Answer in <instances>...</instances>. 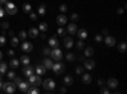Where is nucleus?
<instances>
[{
	"instance_id": "nucleus-1",
	"label": "nucleus",
	"mask_w": 127,
	"mask_h": 94,
	"mask_svg": "<svg viewBox=\"0 0 127 94\" xmlns=\"http://www.w3.org/2000/svg\"><path fill=\"white\" fill-rule=\"evenodd\" d=\"M42 85H43V88H45V90L47 93H52V92H54V89H55V87H56V83H55L54 79L48 78V79L42 81Z\"/></svg>"
},
{
	"instance_id": "nucleus-12",
	"label": "nucleus",
	"mask_w": 127,
	"mask_h": 94,
	"mask_svg": "<svg viewBox=\"0 0 127 94\" xmlns=\"http://www.w3.org/2000/svg\"><path fill=\"white\" fill-rule=\"evenodd\" d=\"M84 67L85 69H88V70H93L94 67H95V62L93 61V60H84Z\"/></svg>"
},
{
	"instance_id": "nucleus-35",
	"label": "nucleus",
	"mask_w": 127,
	"mask_h": 94,
	"mask_svg": "<svg viewBox=\"0 0 127 94\" xmlns=\"http://www.w3.org/2000/svg\"><path fill=\"white\" fill-rule=\"evenodd\" d=\"M60 12H61L62 14H65V13L67 12V5H66V4H61V5H60Z\"/></svg>"
},
{
	"instance_id": "nucleus-31",
	"label": "nucleus",
	"mask_w": 127,
	"mask_h": 94,
	"mask_svg": "<svg viewBox=\"0 0 127 94\" xmlns=\"http://www.w3.org/2000/svg\"><path fill=\"white\" fill-rule=\"evenodd\" d=\"M27 32H26V31H20V32H19V34H18V38H19V41H24L26 38H27Z\"/></svg>"
},
{
	"instance_id": "nucleus-6",
	"label": "nucleus",
	"mask_w": 127,
	"mask_h": 94,
	"mask_svg": "<svg viewBox=\"0 0 127 94\" xmlns=\"http://www.w3.org/2000/svg\"><path fill=\"white\" fill-rule=\"evenodd\" d=\"M51 57L54 59V60H56V61H60L61 59H62V51L59 48V47H56V48H54L51 51Z\"/></svg>"
},
{
	"instance_id": "nucleus-33",
	"label": "nucleus",
	"mask_w": 127,
	"mask_h": 94,
	"mask_svg": "<svg viewBox=\"0 0 127 94\" xmlns=\"http://www.w3.org/2000/svg\"><path fill=\"white\" fill-rule=\"evenodd\" d=\"M10 43H12L13 47H18V45H19V38L13 36V37H12V41H10Z\"/></svg>"
},
{
	"instance_id": "nucleus-23",
	"label": "nucleus",
	"mask_w": 127,
	"mask_h": 94,
	"mask_svg": "<svg viewBox=\"0 0 127 94\" xmlns=\"http://www.w3.org/2000/svg\"><path fill=\"white\" fill-rule=\"evenodd\" d=\"M72 83H74V79H72L71 76L66 75L65 78H64V84H65L66 87H70V85H72Z\"/></svg>"
},
{
	"instance_id": "nucleus-39",
	"label": "nucleus",
	"mask_w": 127,
	"mask_h": 94,
	"mask_svg": "<svg viewBox=\"0 0 127 94\" xmlns=\"http://www.w3.org/2000/svg\"><path fill=\"white\" fill-rule=\"evenodd\" d=\"M70 18H71V20H72V22H76V20H78V19H79V15H78V14H76V13H72V14H71V17H70Z\"/></svg>"
},
{
	"instance_id": "nucleus-21",
	"label": "nucleus",
	"mask_w": 127,
	"mask_h": 94,
	"mask_svg": "<svg viewBox=\"0 0 127 94\" xmlns=\"http://www.w3.org/2000/svg\"><path fill=\"white\" fill-rule=\"evenodd\" d=\"M46 10H47L46 4H41V5L38 6V15H41V17L46 15Z\"/></svg>"
},
{
	"instance_id": "nucleus-14",
	"label": "nucleus",
	"mask_w": 127,
	"mask_h": 94,
	"mask_svg": "<svg viewBox=\"0 0 127 94\" xmlns=\"http://www.w3.org/2000/svg\"><path fill=\"white\" fill-rule=\"evenodd\" d=\"M20 47H22V50L24 52H31L32 50H33V45H32L31 42H23Z\"/></svg>"
},
{
	"instance_id": "nucleus-10",
	"label": "nucleus",
	"mask_w": 127,
	"mask_h": 94,
	"mask_svg": "<svg viewBox=\"0 0 127 94\" xmlns=\"http://www.w3.org/2000/svg\"><path fill=\"white\" fill-rule=\"evenodd\" d=\"M23 72H24V75L28 78V76H31L32 74H34V69L29 64L28 65H24V69H23Z\"/></svg>"
},
{
	"instance_id": "nucleus-47",
	"label": "nucleus",
	"mask_w": 127,
	"mask_h": 94,
	"mask_svg": "<svg viewBox=\"0 0 127 94\" xmlns=\"http://www.w3.org/2000/svg\"><path fill=\"white\" fill-rule=\"evenodd\" d=\"M95 41H97V42H102V41H103V37H102L100 34H97V36H95Z\"/></svg>"
},
{
	"instance_id": "nucleus-24",
	"label": "nucleus",
	"mask_w": 127,
	"mask_h": 94,
	"mask_svg": "<svg viewBox=\"0 0 127 94\" xmlns=\"http://www.w3.org/2000/svg\"><path fill=\"white\" fill-rule=\"evenodd\" d=\"M8 66H10L13 70H14V69H17V67L19 66V60H17V59L10 60V62H9V65H8Z\"/></svg>"
},
{
	"instance_id": "nucleus-22",
	"label": "nucleus",
	"mask_w": 127,
	"mask_h": 94,
	"mask_svg": "<svg viewBox=\"0 0 127 94\" xmlns=\"http://www.w3.org/2000/svg\"><path fill=\"white\" fill-rule=\"evenodd\" d=\"M6 69H8V64L6 62H1L0 64V75H5L6 74Z\"/></svg>"
},
{
	"instance_id": "nucleus-56",
	"label": "nucleus",
	"mask_w": 127,
	"mask_h": 94,
	"mask_svg": "<svg viewBox=\"0 0 127 94\" xmlns=\"http://www.w3.org/2000/svg\"><path fill=\"white\" fill-rule=\"evenodd\" d=\"M9 36H10V37L14 36V32H13V31H10V32H9Z\"/></svg>"
},
{
	"instance_id": "nucleus-29",
	"label": "nucleus",
	"mask_w": 127,
	"mask_h": 94,
	"mask_svg": "<svg viewBox=\"0 0 127 94\" xmlns=\"http://www.w3.org/2000/svg\"><path fill=\"white\" fill-rule=\"evenodd\" d=\"M38 29H39V32H47V29H48V26H47V23H41L39 26H38Z\"/></svg>"
},
{
	"instance_id": "nucleus-60",
	"label": "nucleus",
	"mask_w": 127,
	"mask_h": 94,
	"mask_svg": "<svg viewBox=\"0 0 127 94\" xmlns=\"http://www.w3.org/2000/svg\"><path fill=\"white\" fill-rule=\"evenodd\" d=\"M0 24H1V23H0Z\"/></svg>"
},
{
	"instance_id": "nucleus-42",
	"label": "nucleus",
	"mask_w": 127,
	"mask_h": 94,
	"mask_svg": "<svg viewBox=\"0 0 127 94\" xmlns=\"http://www.w3.org/2000/svg\"><path fill=\"white\" fill-rule=\"evenodd\" d=\"M9 26H10V24H9V22H4V23L0 24V27H1L3 29H8V28H9Z\"/></svg>"
},
{
	"instance_id": "nucleus-3",
	"label": "nucleus",
	"mask_w": 127,
	"mask_h": 94,
	"mask_svg": "<svg viewBox=\"0 0 127 94\" xmlns=\"http://www.w3.org/2000/svg\"><path fill=\"white\" fill-rule=\"evenodd\" d=\"M28 83H29V85H32V87L42 85V80H41L39 75H34V74H32L31 76H28Z\"/></svg>"
},
{
	"instance_id": "nucleus-53",
	"label": "nucleus",
	"mask_w": 127,
	"mask_h": 94,
	"mask_svg": "<svg viewBox=\"0 0 127 94\" xmlns=\"http://www.w3.org/2000/svg\"><path fill=\"white\" fill-rule=\"evenodd\" d=\"M60 93H66V88H61L60 89Z\"/></svg>"
},
{
	"instance_id": "nucleus-13",
	"label": "nucleus",
	"mask_w": 127,
	"mask_h": 94,
	"mask_svg": "<svg viewBox=\"0 0 127 94\" xmlns=\"http://www.w3.org/2000/svg\"><path fill=\"white\" fill-rule=\"evenodd\" d=\"M34 71L37 72V75H45L46 72H47V69H46L45 65H38V66L36 67Z\"/></svg>"
},
{
	"instance_id": "nucleus-45",
	"label": "nucleus",
	"mask_w": 127,
	"mask_h": 94,
	"mask_svg": "<svg viewBox=\"0 0 127 94\" xmlns=\"http://www.w3.org/2000/svg\"><path fill=\"white\" fill-rule=\"evenodd\" d=\"M100 93H102V94H109V89H107V88H102V89H100Z\"/></svg>"
},
{
	"instance_id": "nucleus-59",
	"label": "nucleus",
	"mask_w": 127,
	"mask_h": 94,
	"mask_svg": "<svg viewBox=\"0 0 127 94\" xmlns=\"http://www.w3.org/2000/svg\"><path fill=\"white\" fill-rule=\"evenodd\" d=\"M1 78H3V75H0V80H1Z\"/></svg>"
},
{
	"instance_id": "nucleus-44",
	"label": "nucleus",
	"mask_w": 127,
	"mask_h": 94,
	"mask_svg": "<svg viewBox=\"0 0 127 94\" xmlns=\"http://www.w3.org/2000/svg\"><path fill=\"white\" fill-rule=\"evenodd\" d=\"M75 72H76V74H83V67L81 66H78L75 69Z\"/></svg>"
},
{
	"instance_id": "nucleus-16",
	"label": "nucleus",
	"mask_w": 127,
	"mask_h": 94,
	"mask_svg": "<svg viewBox=\"0 0 127 94\" xmlns=\"http://www.w3.org/2000/svg\"><path fill=\"white\" fill-rule=\"evenodd\" d=\"M104 42H105V45H107V46L113 47V46L116 45V39H114L113 37H111V36H107V37L104 38Z\"/></svg>"
},
{
	"instance_id": "nucleus-34",
	"label": "nucleus",
	"mask_w": 127,
	"mask_h": 94,
	"mask_svg": "<svg viewBox=\"0 0 127 94\" xmlns=\"http://www.w3.org/2000/svg\"><path fill=\"white\" fill-rule=\"evenodd\" d=\"M5 43H6L5 33H1V34H0V47H1V46H5Z\"/></svg>"
},
{
	"instance_id": "nucleus-40",
	"label": "nucleus",
	"mask_w": 127,
	"mask_h": 94,
	"mask_svg": "<svg viewBox=\"0 0 127 94\" xmlns=\"http://www.w3.org/2000/svg\"><path fill=\"white\" fill-rule=\"evenodd\" d=\"M15 76H17V75H15V72H14L13 70H12V71H9V72H8V78H9V79H14Z\"/></svg>"
},
{
	"instance_id": "nucleus-51",
	"label": "nucleus",
	"mask_w": 127,
	"mask_h": 94,
	"mask_svg": "<svg viewBox=\"0 0 127 94\" xmlns=\"http://www.w3.org/2000/svg\"><path fill=\"white\" fill-rule=\"evenodd\" d=\"M103 84H104V81H103L102 79H99V80H98V85H99V87H103Z\"/></svg>"
},
{
	"instance_id": "nucleus-20",
	"label": "nucleus",
	"mask_w": 127,
	"mask_h": 94,
	"mask_svg": "<svg viewBox=\"0 0 127 94\" xmlns=\"http://www.w3.org/2000/svg\"><path fill=\"white\" fill-rule=\"evenodd\" d=\"M81 81L84 83V84H87V85H89L90 83H92V75H89V74H83Z\"/></svg>"
},
{
	"instance_id": "nucleus-15",
	"label": "nucleus",
	"mask_w": 127,
	"mask_h": 94,
	"mask_svg": "<svg viewBox=\"0 0 127 94\" xmlns=\"http://www.w3.org/2000/svg\"><path fill=\"white\" fill-rule=\"evenodd\" d=\"M38 33H39V29L38 28H31L29 31H28V37H31V38H36L37 36H38Z\"/></svg>"
},
{
	"instance_id": "nucleus-9",
	"label": "nucleus",
	"mask_w": 127,
	"mask_h": 94,
	"mask_svg": "<svg viewBox=\"0 0 127 94\" xmlns=\"http://www.w3.org/2000/svg\"><path fill=\"white\" fill-rule=\"evenodd\" d=\"M29 83L28 81H20V84L18 85L19 90L22 92V93H28V89H29Z\"/></svg>"
},
{
	"instance_id": "nucleus-8",
	"label": "nucleus",
	"mask_w": 127,
	"mask_h": 94,
	"mask_svg": "<svg viewBox=\"0 0 127 94\" xmlns=\"http://www.w3.org/2000/svg\"><path fill=\"white\" fill-rule=\"evenodd\" d=\"M107 85H108L109 89H116L118 87V80L114 79V78H111V79L107 80Z\"/></svg>"
},
{
	"instance_id": "nucleus-2",
	"label": "nucleus",
	"mask_w": 127,
	"mask_h": 94,
	"mask_svg": "<svg viewBox=\"0 0 127 94\" xmlns=\"http://www.w3.org/2000/svg\"><path fill=\"white\" fill-rule=\"evenodd\" d=\"M1 89L6 93V94H13L17 89V85L14 84V83L12 81H6V83H3V85H1Z\"/></svg>"
},
{
	"instance_id": "nucleus-46",
	"label": "nucleus",
	"mask_w": 127,
	"mask_h": 94,
	"mask_svg": "<svg viewBox=\"0 0 127 94\" xmlns=\"http://www.w3.org/2000/svg\"><path fill=\"white\" fill-rule=\"evenodd\" d=\"M5 15V9L1 8V5H0V18H3Z\"/></svg>"
},
{
	"instance_id": "nucleus-41",
	"label": "nucleus",
	"mask_w": 127,
	"mask_h": 94,
	"mask_svg": "<svg viewBox=\"0 0 127 94\" xmlns=\"http://www.w3.org/2000/svg\"><path fill=\"white\" fill-rule=\"evenodd\" d=\"M13 80H14V84H15V85H19V84H20V81H22V79H20L19 76H15Z\"/></svg>"
},
{
	"instance_id": "nucleus-4",
	"label": "nucleus",
	"mask_w": 127,
	"mask_h": 94,
	"mask_svg": "<svg viewBox=\"0 0 127 94\" xmlns=\"http://www.w3.org/2000/svg\"><path fill=\"white\" fill-rule=\"evenodd\" d=\"M17 12H18V9H17V6L13 3L8 1L5 4V13H8L9 15H14V14H17Z\"/></svg>"
},
{
	"instance_id": "nucleus-32",
	"label": "nucleus",
	"mask_w": 127,
	"mask_h": 94,
	"mask_svg": "<svg viewBox=\"0 0 127 94\" xmlns=\"http://www.w3.org/2000/svg\"><path fill=\"white\" fill-rule=\"evenodd\" d=\"M29 61H31V60H29V57H28L27 55H23L22 57H20V62H22L23 65H28Z\"/></svg>"
},
{
	"instance_id": "nucleus-48",
	"label": "nucleus",
	"mask_w": 127,
	"mask_h": 94,
	"mask_svg": "<svg viewBox=\"0 0 127 94\" xmlns=\"http://www.w3.org/2000/svg\"><path fill=\"white\" fill-rule=\"evenodd\" d=\"M43 54L45 55H50L51 54V50L50 48H43Z\"/></svg>"
},
{
	"instance_id": "nucleus-37",
	"label": "nucleus",
	"mask_w": 127,
	"mask_h": 94,
	"mask_svg": "<svg viewBox=\"0 0 127 94\" xmlns=\"http://www.w3.org/2000/svg\"><path fill=\"white\" fill-rule=\"evenodd\" d=\"M65 33H66V31L62 27H59V29H57V34H59V36H64Z\"/></svg>"
},
{
	"instance_id": "nucleus-49",
	"label": "nucleus",
	"mask_w": 127,
	"mask_h": 94,
	"mask_svg": "<svg viewBox=\"0 0 127 94\" xmlns=\"http://www.w3.org/2000/svg\"><path fill=\"white\" fill-rule=\"evenodd\" d=\"M8 55H9L10 57H13V56H14V51H13V50H9V51H8Z\"/></svg>"
},
{
	"instance_id": "nucleus-5",
	"label": "nucleus",
	"mask_w": 127,
	"mask_h": 94,
	"mask_svg": "<svg viewBox=\"0 0 127 94\" xmlns=\"http://www.w3.org/2000/svg\"><path fill=\"white\" fill-rule=\"evenodd\" d=\"M52 70H54V72L56 75H60L64 72V70H65V65H64L62 62L57 61V64H54V66H52Z\"/></svg>"
},
{
	"instance_id": "nucleus-50",
	"label": "nucleus",
	"mask_w": 127,
	"mask_h": 94,
	"mask_svg": "<svg viewBox=\"0 0 127 94\" xmlns=\"http://www.w3.org/2000/svg\"><path fill=\"white\" fill-rule=\"evenodd\" d=\"M117 14H120V15L123 14V9H122V8H118V9H117Z\"/></svg>"
},
{
	"instance_id": "nucleus-30",
	"label": "nucleus",
	"mask_w": 127,
	"mask_h": 94,
	"mask_svg": "<svg viewBox=\"0 0 127 94\" xmlns=\"http://www.w3.org/2000/svg\"><path fill=\"white\" fill-rule=\"evenodd\" d=\"M126 50H127V45H126V42H121V43L118 45V51L122 52V54H125Z\"/></svg>"
},
{
	"instance_id": "nucleus-19",
	"label": "nucleus",
	"mask_w": 127,
	"mask_h": 94,
	"mask_svg": "<svg viewBox=\"0 0 127 94\" xmlns=\"http://www.w3.org/2000/svg\"><path fill=\"white\" fill-rule=\"evenodd\" d=\"M76 34L79 36V38L80 39H85L87 37H88V32L84 28H81V29H79V31H76Z\"/></svg>"
},
{
	"instance_id": "nucleus-18",
	"label": "nucleus",
	"mask_w": 127,
	"mask_h": 94,
	"mask_svg": "<svg viewBox=\"0 0 127 94\" xmlns=\"http://www.w3.org/2000/svg\"><path fill=\"white\" fill-rule=\"evenodd\" d=\"M76 31H78V27H76L75 23H70V24L67 26V32H69L70 34H76Z\"/></svg>"
},
{
	"instance_id": "nucleus-52",
	"label": "nucleus",
	"mask_w": 127,
	"mask_h": 94,
	"mask_svg": "<svg viewBox=\"0 0 127 94\" xmlns=\"http://www.w3.org/2000/svg\"><path fill=\"white\" fill-rule=\"evenodd\" d=\"M8 3V0H0V5H3V4H6Z\"/></svg>"
},
{
	"instance_id": "nucleus-55",
	"label": "nucleus",
	"mask_w": 127,
	"mask_h": 94,
	"mask_svg": "<svg viewBox=\"0 0 127 94\" xmlns=\"http://www.w3.org/2000/svg\"><path fill=\"white\" fill-rule=\"evenodd\" d=\"M84 60H85V57H84V56H79V61H84Z\"/></svg>"
},
{
	"instance_id": "nucleus-43",
	"label": "nucleus",
	"mask_w": 127,
	"mask_h": 94,
	"mask_svg": "<svg viewBox=\"0 0 127 94\" xmlns=\"http://www.w3.org/2000/svg\"><path fill=\"white\" fill-rule=\"evenodd\" d=\"M29 18H31L32 20H36V19H37V14H36V13H32V12H31V13H29Z\"/></svg>"
},
{
	"instance_id": "nucleus-7",
	"label": "nucleus",
	"mask_w": 127,
	"mask_h": 94,
	"mask_svg": "<svg viewBox=\"0 0 127 94\" xmlns=\"http://www.w3.org/2000/svg\"><path fill=\"white\" fill-rule=\"evenodd\" d=\"M56 23H57L60 27L65 26V24L67 23V17H66L65 14H60V15L56 18Z\"/></svg>"
},
{
	"instance_id": "nucleus-26",
	"label": "nucleus",
	"mask_w": 127,
	"mask_h": 94,
	"mask_svg": "<svg viewBox=\"0 0 127 94\" xmlns=\"http://www.w3.org/2000/svg\"><path fill=\"white\" fill-rule=\"evenodd\" d=\"M22 10L24 13H31L32 12V6H31V4H28V3H26V4H23V6H22Z\"/></svg>"
},
{
	"instance_id": "nucleus-17",
	"label": "nucleus",
	"mask_w": 127,
	"mask_h": 94,
	"mask_svg": "<svg viewBox=\"0 0 127 94\" xmlns=\"http://www.w3.org/2000/svg\"><path fill=\"white\" fill-rule=\"evenodd\" d=\"M64 45H65L66 48H71V47L74 46L72 38H71V37H65V38H64Z\"/></svg>"
},
{
	"instance_id": "nucleus-54",
	"label": "nucleus",
	"mask_w": 127,
	"mask_h": 94,
	"mask_svg": "<svg viewBox=\"0 0 127 94\" xmlns=\"http://www.w3.org/2000/svg\"><path fill=\"white\" fill-rule=\"evenodd\" d=\"M41 38H42V39H45V38H46V34H45V32H42V34H41Z\"/></svg>"
},
{
	"instance_id": "nucleus-57",
	"label": "nucleus",
	"mask_w": 127,
	"mask_h": 94,
	"mask_svg": "<svg viewBox=\"0 0 127 94\" xmlns=\"http://www.w3.org/2000/svg\"><path fill=\"white\" fill-rule=\"evenodd\" d=\"M1 59H3V52L0 51V60H1Z\"/></svg>"
},
{
	"instance_id": "nucleus-36",
	"label": "nucleus",
	"mask_w": 127,
	"mask_h": 94,
	"mask_svg": "<svg viewBox=\"0 0 127 94\" xmlns=\"http://www.w3.org/2000/svg\"><path fill=\"white\" fill-rule=\"evenodd\" d=\"M76 48H78V50H83V48H84V42H83V39L78 41V43H76Z\"/></svg>"
},
{
	"instance_id": "nucleus-28",
	"label": "nucleus",
	"mask_w": 127,
	"mask_h": 94,
	"mask_svg": "<svg viewBox=\"0 0 127 94\" xmlns=\"http://www.w3.org/2000/svg\"><path fill=\"white\" fill-rule=\"evenodd\" d=\"M28 94H39L38 87H32V85H31V88L28 89Z\"/></svg>"
},
{
	"instance_id": "nucleus-58",
	"label": "nucleus",
	"mask_w": 127,
	"mask_h": 94,
	"mask_svg": "<svg viewBox=\"0 0 127 94\" xmlns=\"http://www.w3.org/2000/svg\"><path fill=\"white\" fill-rule=\"evenodd\" d=\"M1 85H3V83H1V80H0V90H1Z\"/></svg>"
},
{
	"instance_id": "nucleus-38",
	"label": "nucleus",
	"mask_w": 127,
	"mask_h": 94,
	"mask_svg": "<svg viewBox=\"0 0 127 94\" xmlns=\"http://www.w3.org/2000/svg\"><path fill=\"white\" fill-rule=\"evenodd\" d=\"M66 60L67 61H74V60H75V55H74V54H67L66 55Z\"/></svg>"
},
{
	"instance_id": "nucleus-27",
	"label": "nucleus",
	"mask_w": 127,
	"mask_h": 94,
	"mask_svg": "<svg viewBox=\"0 0 127 94\" xmlns=\"http://www.w3.org/2000/svg\"><path fill=\"white\" fill-rule=\"evenodd\" d=\"M43 65L46 66V69H52V66H54V62H52V60L50 59H46L43 61Z\"/></svg>"
},
{
	"instance_id": "nucleus-11",
	"label": "nucleus",
	"mask_w": 127,
	"mask_h": 94,
	"mask_svg": "<svg viewBox=\"0 0 127 94\" xmlns=\"http://www.w3.org/2000/svg\"><path fill=\"white\" fill-rule=\"evenodd\" d=\"M48 46H51L52 48L59 47V41H57L56 36H52V37H50V38H48Z\"/></svg>"
},
{
	"instance_id": "nucleus-25",
	"label": "nucleus",
	"mask_w": 127,
	"mask_h": 94,
	"mask_svg": "<svg viewBox=\"0 0 127 94\" xmlns=\"http://www.w3.org/2000/svg\"><path fill=\"white\" fill-rule=\"evenodd\" d=\"M93 54H94V50L92 47H87L85 51H84V56L85 57H90V56H93Z\"/></svg>"
}]
</instances>
